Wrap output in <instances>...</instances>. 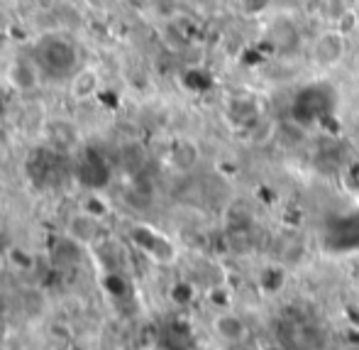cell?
I'll return each instance as SVG.
<instances>
[{
	"label": "cell",
	"mask_w": 359,
	"mask_h": 350,
	"mask_svg": "<svg viewBox=\"0 0 359 350\" xmlns=\"http://www.w3.org/2000/svg\"><path fill=\"white\" fill-rule=\"evenodd\" d=\"M34 57H37L39 69L47 71L49 76H57V79L69 76L76 67V47L57 34H47L39 39Z\"/></svg>",
	"instance_id": "6da1fadb"
},
{
	"label": "cell",
	"mask_w": 359,
	"mask_h": 350,
	"mask_svg": "<svg viewBox=\"0 0 359 350\" xmlns=\"http://www.w3.org/2000/svg\"><path fill=\"white\" fill-rule=\"evenodd\" d=\"M335 91L327 84H311L296 96L293 101V118L301 123H313L316 118L325 115L335 103Z\"/></svg>",
	"instance_id": "7a4b0ae2"
},
{
	"label": "cell",
	"mask_w": 359,
	"mask_h": 350,
	"mask_svg": "<svg viewBox=\"0 0 359 350\" xmlns=\"http://www.w3.org/2000/svg\"><path fill=\"white\" fill-rule=\"evenodd\" d=\"M133 240L137 247H142L149 257H154L156 262H171L174 260V245L166 240L164 235L154 231V228H147V226H137L133 228Z\"/></svg>",
	"instance_id": "3957f363"
},
{
	"label": "cell",
	"mask_w": 359,
	"mask_h": 350,
	"mask_svg": "<svg viewBox=\"0 0 359 350\" xmlns=\"http://www.w3.org/2000/svg\"><path fill=\"white\" fill-rule=\"evenodd\" d=\"M76 179H79L83 186H88V189L98 191V189H103V186L108 184L110 169H108V164H105V160L98 155V152L88 150L83 155V160L79 162V169H76Z\"/></svg>",
	"instance_id": "277c9868"
},
{
	"label": "cell",
	"mask_w": 359,
	"mask_h": 350,
	"mask_svg": "<svg viewBox=\"0 0 359 350\" xmlns=\"http://www.w3.org/2000/svg\"><path fill=\"white\" fill-rule=\"evenodd\" d=\"M345 37H342L340 30H327L313 44V59H316L320 67H332L342 59L345 54Z\"/></svg>",
	"instance_id": "5b68a950"
},
{
	"label": "cell",
	"mask_w": 359,
	"mask_h": 350,
	"mask_svg": "<svg viewBox=\"0 0 359 350\" xmlns=\"http://www.w3.org/2000/svg\"><path fill=\"white\" fill-rule=\"evenodd\" d=\"M269 39H271V44H274V47L279 49L281 54H291L293 49L301 44V37H298L296 25H293L291 20H286V18L276 20V22L271 25Z\"/></svg>",
	"instance_id": "8992f818"
},
{
	"label": "cell",
	"mask_w": 359,
	"mask_h": 350,
	"mask_svg": "<svg viewBox=\"0 0 359 350\" xmlns=\"http://www.w3.org/2000/svg\"><path fill=\"white\" fill-rule=\"evenodd\" d=\"M10 81L18 91H29L34 84H37V67L25 59H18V62L10 67Z\"/></svg>",
	"instance_id": "52a82bcc"
},
{
	"label": "cell",
	"mask_w": 359,
	"mask_h": 350,
	"mask_svg": "<svg viewBox=\"0 0 359 350\" xmlns=\"http://www.w3.org/2000/svg\"><path fill=\"white\" fill-rule=\"evenodd\" d=\"M98 91V74L90 69H83L79 71V74L72 79V93L76 96V98H90V96Z\"/></svg>",
	"instance_id": "ba28073f"
},
{
	"label": "cell",
	"mask_w": 359,
	"mask_h": 350,
	"mask_svg": "<svg viewBox=\"0 0 359 350\" xmlns=\"http://www.w3.org/2000/svg\"><path fill=\"white\" fill-rule=\"evenodd\" d=\"M174 164L176 167H181V169H189V167H194L196 164V147L194 145H189V142H181L179 147L174 150Z\"/></svg>",
	"instance_id": "9c48e42d"
},
{
	"label": "cell",
	"mask_w": 359,
	"mask_h": 350,
	"mask_svg": "<svg viewBox=\"0 0 359 350\" xmlns=\"http://www.w3.org/2000/svg\"><path fill=\"white\" fill-rule=\"evenodd\" d=\"M269 3L271 0H245V10L247 13H262Z\"/></svg>",
	"instance_id": "30bf717a"
},
{
	"label": "cell",
	"mask_w": 359,
	"mask_h": 350,
	"mask_svg": "<svg viewBox=\"0 0 359 350\" xmlns=\"http://www.w3.org/2000/svg\"><path fill=\"white\" fill-rule=\"evenodd\" d=\"M5 110H8V96H5V91L0 89V118L5 115Z\"/></svg>",
	"instance_id": "8fae6325"
},
{
	"label": "cell",
	"mask_w": 359,
	"mask_h": 350,
	"mask_svg": "<svg viewBox=\"0 0 359 350\" xmlns=\"http://www.w3.org/2000/svg\"><path fill=\"white\" fill-rule=\"evenodd\" d=\"M355 20H357V25H359V13H357V15H355Z\"/></svg>",
	"instance_id": "7c38bea8"
}]
</instances>
